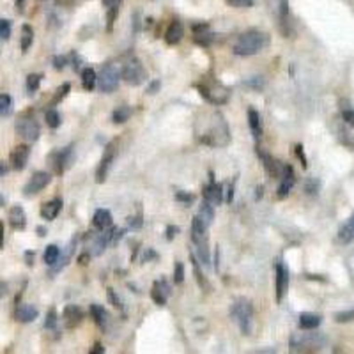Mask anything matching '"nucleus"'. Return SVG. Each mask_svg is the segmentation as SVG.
<instances>
[{"instance_id": "26", "label": "nucleus", "mask_w": 354, "mask_h": 354, "mask_svg": "<svg viewBox=\"0 0 354 354\" xmlns=\"http://www.w3.org/2000/svg\"><path fill=\"white\" fill-rule=\"evenodd\" d=\"M32 41H34V30H32V27L30 25H27L25 23L23 27H22V51H28V48L32 46Z\"/></svg>"}, {"instance_id": "16", "label": "nucleus", "mask_w": 354, "mask_h": 354, "mask_svg": "<svg viewBox=\"0 0 354 354\" xmlns=\"http://www.w3.org/2000/svg\"><path fill=\"white\" fill-rule=\"evenodd\" d=\"M71 149L73 147H66V149L59 151V153H55L53 156H51V159H53V167H55V172L57 174H62L66 170V168L69 167V161H71Z\"/></svg>"}, {"instance_id": "47", "label": "nucleus", "mask_w": 354, "mask_h": 354, "mask_svg": "<svg viewBox=\"0 0 354 354\" xmlns=\"http://www.w3.org/2000/svg\"><path fill=\"white\" fill-rule=\"evenodd\" d=\"M66 57H62V55H57L55 59H53V67L55 69H64L66 67Z\"/></svg>"}, {"instance_id": "45", "label": "nucleus", "mask_w": 354, "mask_h": 354, "mask_svg": "<svg viewBox=\"0 0 354 354\" xmlns=\"http://www.w3.org/2000/svg\"><path fill=\"white\" fill-rule=\"evenodd\" d=\"M142 223H144V221H142V215H140V213L138 216H130V218H128V225H130L131 228H140Z\"/></svg>"}, {"instance_id": "50", "label": "nucleus", "mask_w": 354, "mask_h": 354, "mask_svg": "<svg viewBox=\"0 0 354 354\" xmlns=\"http://www.w3.org/2000/svg\"><path fill=\"white\" fill-rule=\"evenodd\" d=\"M179 232V227H168L167 228V239H174Z\"/></svg>"}, {"instance_id": "10", "label": "nucleus", "mask_w": 354, "mask_h": 354, "mask_svg": "<svg viewBox=\"0 0 354 354\" xmlns=\"http://www.w3.org/2000/svg\"><path fill=\"white\" fill-rule=\"evenodd\" d=\"M28 154H30V149H28V145L25 144H20L16 145L9 154V159H11V167L14 170H23L27 167V161H28Z\"/></svg>"}, {"instance_id": "40", "label": "nucleus", "mask_w": 354, "mask_h": 354, "mask_svg": "<svg viewBox=\"0 0 354 354\" xmlns=\"http://www.w3.org/2000/svg\"><path fill=\"white\" fill-rule=\"evenodd\" d=\"M354 319V310H347V312H340L335 315L336 322H349Z\"/></svg>"}, {"instance_id": "1", "label": "nucleus", "mask_w": 354, "mask_h": 354, "mask_svg": "<svg viewBox=\"0 0 354 354\" xmlns=\"http://www.w3.org/2000/svg\"><path fill=\"white\" fill-rule=\"evenodd\" d=\"M267 46V36L257 30H250L244 32L241 38L238 39V43L234 44V53L241 57L255 55L259 51H262Z\"/></svg>"}, {"instance_id": "30", "label": "nucleus", "mask_w": 354, "mask_h": 354, "mask_svg": "<svg viewBox=\"0 0 354 354\" xmlns=\"http://www.w3.org/2000/svg\"><path fill=\"white\" fill-rule=\"evenodd\" d=\"M44 121H46V124L50 128H59L61 126V113L57 112L55 108H50V110H46V113H44Z\"/></svg>"}, {"instance_id": "62", "label": "nucleus", "mask_w": 354, "mask_h": 354, "mask_svg": "<svg viewBox=\"0 0 354 354\" xmlns=\"http://www.w3.org/2000/svg\"><path fill=\"white\" fill-rule=\"evenodd\" d=\"M151 257H156V253H153L151 250H147V253L144 255V261H147V259H151Z\"/></svg>"}, {"instance_id": "14", "label": "nucleus", "mask_w": 354, "mask_h": 354, "mask_svg": "<svg viewBox=\"0 0 354 354\" xmlns=\"http://www.w3.org/2000/svg\"><path fill=\"white\" fill-rule=\"evenodd\" d=\"M294 182H296V177H294V170L292 167H284V174H282V182L278 186V199H284V197L289 195V191L292 190Z\"/></svg>"}, {"instance_id": "35", "label": "nucleus", "mask_w": 354, "mask_h": 354, "mask_svg": "<svg viewBox=\"0 0 354 354\" xmlns=\"http://www.w3.org/2000/svg\"><path fill=\"white\" fill-rule=\"evenodd\" d=\"M151 298H153L154 303L159 305V307H165V305H167V299H168L167 296H163L156 287H153V290H151Z\"/></svg>"}, {"instance_id": "3", "label": "nucleus", "mask_w": 354, "mask_h": 354, "mask_svg": "<svg viewBox=\"0 0 354 354\" xmlns=\"http://www.w3.org/2000/svg\"><path fill=\"white\" fill-rule=\"evenodd\" d=\"M121 76H122V80H124L128 85H133V87H136V85L144 84L145 78H147V73H145L144 66L140 64V61L133 59V61H130V62H126V64H124Z\"/></svg>"}, {"instance_id": "46", "label": "nucleus", "mask_w": 354, "mask_h": 354, "mask_svg": "<svg viewBox=\"0 0 354 354\" xmlns=\"http://www.w3.org/2000/svg\"><path fill=\"white\" fill-rule=\"evenodd\" d=\"M342 119H344L349 126L354 128V110H344V112H342Z\"/></svg>"}, {"instance_id": "36", "label": "nucleus", "mask_w": 354, "mask_h": 354, "mask_svg": "<svg viewBox=\"0 0 354 354\" xmlns=\"http://www.w3.org/2000/svg\"><path fill=\"white\" fill-rule=\"evenodd\" d=\"M184 282V266L181 262H177L176 264V269H174V284H182Z\"/></svg>"}, {"instance_id": "49", "label": "nucleus", "mask_w": 354, "mask_h": 354, "mask_svg": "<svg viewBox=\"0 0 354 354\" xmlns=\"http://www.w3.org/2000/svg\"><path fill=\"white\" fill-rule=\"evenodd\" d=\"M121 4H122V0H103V5L108 7V9H110V7H119Z\"/></svg>"}, {"instance_id": "37", "label": "nucleus", "mask_w": 354, "mask_h": 354, "mask_svg": "<svg viewBox=\"0 0 354 354\" xmlns=\"http://www.w3.org/2000/svg\"><path fill=\"white\" fill-rule=\"evenodd\" d=\"M69 90H71V85L69 84H62V87H59V90H57V94H55V98H53V105L55 103H59L61 99H64L67 94H69Z\"/></svg>"}, {"instance_id": "38", "label": "nucleus", "mask_w": 354, "mask_h": 354, "mask_svg": "<svg viewBox=\"0 0 354 354\" xmlns=\"http://www.w3.org/2000/svg\"><path fill=\"white\" fill-rule=\"evenodd\" d=\"M228 5L232 7H238V9H243V7H252L253 0H225Z\"/></svg>"}, {"instance_id": "48", "label": "nucleus", "mask_w": 354, "mask_h": 354, "mask_svg": "<svg viewBox=\"0 0 354 354\" xmlns=\"http://www.w3.org/2000/svg\"><path fill=\"white\" fill-rule=\"evenodd\" d=\"M246 85H248V87H253V88H257V90H259V88L264 87V80H262V78H252V80H248Z\"/></svg>"}, {"instance_id": "59", "label": "nucleus", "mask_w": 354, "mask_h": 354, "mask_svg": "<svg viewBox=\"0 0 354 354\" xmlns=\"http://www.w3.org/2000/svg\"><path fill=\"white\" fill-rule=\"evenodd\" d=\"M5 172H7V167H5V163H2V161H0V176H4Z\"/></svg>"}, {"instance_id": "17", "label": "nucleus", "mask_w": 354, "mask_h": 354, "mask_svg": "<svg viewBox=\"0 0 354 354\" xmlns=\"http://www.w3.org/2000/svg\"><path fill=\"white\" fill-rule=\"evenodd\" d=\"M9 223L14 230H23L27 227V215L22 205H14L9 211Z\"/></svg>"}, {"instance_id": "12", "label": "nucleus", "mask_w": 354, "mask_h": 354, "mask_svg": "<svg viewBox=\"0 0 354 354\" xmlns=\"http://www.w3.org/2000/svg\"><path fill=\"white\" fill-rule=\"evenodd\" d=\"M204 200L209 202L211 205H220L223 202V188L220 182L211 181V184L204 188Z\"/></svg>"}, {"instance_id": "23", "label": "nucleus", "mask_w": 354, "mask_h": 354, "mask_svg": "<svg viewBox=\"0 0 354 354\" xmlns=\"http://www.w3.org/2000/svg\"><path fill=\"white\" fill-rule=\"evenodd\" d=\"M321 326V317L315 313H301L299 315V328L301 330H315Z\"/></svg>"}, {"instance_id": "64", "label": "nucleus", "mask_w": 354, "mask_h": 354, "mask_svg": "<svg viewBox=\"0 0 354 354\" xmlns=\"http://www.w3.org/2000/svg\"><path fill=\"white\" fill-rule=\"evenodd\" d=\"M16 4H18V5H22V4H23V0H18V2H16Z\"/></svg>"}, {"instance_id": "25", "label": "nucleus", "mask_w": 354, "mask_h": 354, "mask_svg": "<svg viewBox=\"0 0 354 354\" xmlns=\"http://www.w3.org/2000/svg\"><path fill=\"white\" fill-rule=\"evenodd\" d=\"M82 85H84L85 90H92L98 85V76H96V71L92 67H85L82 71Z\"/></svg>"}, {"instance_id": "2", "label": "nucleus", "mask_w": 354, "mask_h": 354, "mask_svg": "<svg viewBox=\"0 0 354 354\" xmlns=\"http://www.w3.org/2000/svg\"><path fill=\"white\" fill-rule=\"evenodd\" d=\"M232 317L234 321L239 324L243 335H252V326H253V308L250 301L246 299H238L232 305Z\"/></svg>"}, {"instance_id": "11", "label": "nucleus", "mask_w": 354, "mask_h": 354, "mask_svg": "<svg viewBox=\"0 0 354 354\" xmlns=\"http://www.w3.org/2000/svg\"><path fill=\"white\" fill-rule=\"evenodd\" d=\"M289 289V269L285 267V264L278 262L276 264V301H282Z\"/></svg>"}, {"instance_id": "29", "label": "nucleus", "mask_w": 354, "mask_h": 354, "mask_svg": "<svg viewBox=\"0 0 354 354\" xmlns=\"http://www.w3.org/2000/svg\"><path fill=\"white\" fill-rule=\"evenodd\" d=\"M130 117H131V108L130 107H119L117 110H113L112 119H113L115 124H124L126 121H130Z\"/></svg>"}, {"instance_id": "55", "label": "nucleus", "mask_w": 354, "mask_h": 354, "mask_svg": "<svg viewBox=\"0 0 354 354\" xmlns=\"http://www.w3.org/2000/svg\"><path fill=\"white\" fill-rule=\"evenodd\" d=\"M4 246V223L0 221V248Z\"/></svg>"}, {"instance_id": "32", "label": "nucleus", "mask_w": 354, "mask_h": 354, "mask_svg": "<svg viewBox=\"0 0 354 354\" xmlns=\"http://www.w3.org/2000/svg\"><path fill=\"white\" fill-rule=\"evenodd\" d=\"M41 75H28L27 76V90L30 94H34L36 90L39 88V85H41Z\"/></svg>"}, {"instance_id": "27", "label": "nucleus", "mask_w": 354, "mask_h": 354, "mask_svg": "<svg viewBox=\"0 0 354 354\" xmlns=\"http://www.w3.org/2000/svg\"><path fill=\"white\" fill-rule=\"evenodd\" d=\"M199 218H200L207 227L213 223V220H215V211H213V205H211L209 202L204 200V204L200 205V209H199Z\"/></svg>"}, {"instance_id": "34", "label": "nucleus", "mask_w": 354, "mask_h": 354, "mask_svg": "<svg viewBox=\"0 0 354 354\" xmlns=\"http://www.w3.org/2000/svg\"><path fill=\"white\" fill-rule=\"evenodd\" d=\"M9 38H11V22L2 18L0 20V39L7 41Z\"/></svg>"}, {"instance_id": "43", "label": "nucleus", "mask_w": 354, "mask_h": 354, "mask_svg": "<svg viewBox=\"0 0 354 354\" xmlns=\"http://www.w3.org/2000/svg\"><path fill=\"white\" fill-rule=\"evenodd\" d=\"M176 200L184 202V204H191V202L195 200V197L190 195V193H184V191H177V193H176Z\"/></svg>"}, {"instance_id": "52", "label": "nucleus", "mask_w": 354, "mask_h": 354, "mask_svg": "<svg viewBox=\"0 0 354 354\" xmlns=\"http://www.w3.org/2000/svg\"><path fill=\"white\" fill-rule=\"evenodd\" d=\"M307 190H308V193H317V182L315 181H310L308 182V186H307Z\"/></svg>"}, {"instance_id": "9", "label": "nucleus", "mask_w": 354, "mask_h": 354, "mask_svg": "<svg viewBox=\"0 0 354 354\" xmlns=\"http://www.w3.org/2000/svg\"><path fill=\"white\" fill-rule=\"evenodd\" d=\"M191 241H193L195 248L207 246V225L199 216H195L191 221Z\"/></svg>"}, {"instance_id": "57", "label": "nucleus", "mask_w": 354, "mask_h": 354, "mask_svg": "<svg viewBox=\"0 0 354 354\" xmlns=\"http://www.w3.org/2000/svg\"><path fill=\"white\" fill-rule=\"evenodd\" d=\"M25 257H27V264H28V266L32 264V261H34V252H27V253H25Z\"/></svg>"}, {"instance_id": "33", "label": "nucleus", "mask_w": 354, "mask_h": 354, "mask_svg": "<svg viewBox=\"0 0 354 354\" xmlns=\"http://www.w3.org/2000/svg\"><path fill=\"white\" fill-rule=\"evenodd\" d=\"M57 321H59V317H57V310L55 308H50L48 313H46V319H44V328H46V330H55Z\"/></svg>"}, {"instance_id": "7", "label": "nucleus", "mask_w": 354, "mask_h": 354, "mask_svg": "<svg viewBox=\"0 0 354 354\" xmlns=\"http://www.w3.org/2000/svg\"><path fill=\"white\" fill-rule=\"evenodd\" d=\"M16 133L27 142H36L41 135V130L34 119H20L16 122Z\"/></svg>"}, {"instance_id": "58", "label": "nucleus", "mask_w": 354, "mask_h": 354, "mask_svg": "<svg viewBox=\"0 0 354 354\" xmlns=\"http://www.w3.org/2000/svg\"><path fill=\"white\" fill-rule=\"evenodd\" d=\"M38 236L44 238V236H46V228H44V227H38Z\"/></svg>"}, {"instance_id": "24", "label": "nucleus", "mask_w": 354, "mask_h": 354, "mask_svg": "<svg viewBox=\"0 0 354 354\" xmlns=\"http://www.w3.org/2000/svg\"><path fill=\"white\" fill-rule=\"evenodd\" d=\"M90 315H92V319L96 321V324H98L99 328L105 330V328L108 326V312L101 305H92V307H90Z\"/></svg>"}, {"instance_id": "19", "label": "nucleus", "mask_w": 354, "mask_h": 354, "mask_svg": "<svg viewBox=\"0 0 354 354\" xmlns=\"http://www.w3.org/2000/svg\"><path fill=\"white\" fill-rule=\"evenodd\" d=\"M38 315H39L38 308L32 307V305H22V307L16 308V313H14L16 321L20 322H32L38 319Z\"/></svg>"}, {"instance_id": "53", "label": "nucleus", "mask_w": 354, "mask_h": 354, "mask_svg": "<svg viewBox=\"0 0 354 354\" xmlns=\"http://www.w3.org/2000/svg\"><path fill=\"white\" fill-rule=\"evenodd\" d=\"M90 353H92V354H98V353H105V347H103L101 344H96V345H94V349H90Z\"/></svg>"}, {"instance_id": "18", "label": "nucleus", "mask_w": 354, "mask_h": 354, "mask_svg": "<svg viewBox=\"0 0 354 354\" xmlns=\"http://www.w3.org/2000/svg\"><path fill=\"white\" fill-rule=\"evenodd\" d=\"M62 211V200L61 199H53V200L46 202V204H43L41 207V216L46 221H51V220H55L59 216V213Z\"/></svg>"}, {"instance_id": "28", "label": "nucleus", "mask_w": 354, "mask_h": 354, "mask_svg": "<svg viewBox=\"0 0 354 354\" xmlns=\"http://www.w3.org/2000/svg\"><path fill=\"white\" fill-rule=\"evenodd\" d=\"M59 257H61L59 246H57V244H48L46 250H44V255H43L44 262H46L48 266H55L57 262H59Z\"/></svg>"}, {"instance_id": "20", "label": "nucleus", "mask_w": 354, "mask_h": 354, "mask_svg": "<svg viewBox=\"0 0 354 354\" xmlns=\"http://www.w3.org/2000/svg\"><path fill=\"white\" fill-rule=\"evenodd\" d=\"M92 223L96 228L99 230H105L112 225V213L108 209H98L94 213V218H92Z\"/></svg>"}, {"instance_id": "42", "label": "nucleus", "mask_w": 354, "mask_h": 354, "mask_svg": "<svg viewBox=\"0 0 354 354\" xmlns=\"http://www.w3.org/2000/svg\"><path fill=\"white\" fill-rule=\"evenodd\" d=\"M107 294H108V301H110V303H112L113 307H115V308H122L121 298H119V296L115 294V290H113V289H108Z\"/></svg>"}, {"instance_id": "44", "label": "nucleus", "mask_w": 354, "mask_h": 354, "mask_svg": "<svg viewBox=\"0 0 354 354\" xmlns=\"http://www.w3.org/2000/svg\"><path fill=\"white\" fill-rule=\"evenodd\" d=\"M296 156H298V159L301 161L303 168H307V167H308V159H307V156H305L303 145H296Z\"/></svg>"}, {"instance_id": "39", "label": "nucleus", "mask_w": 354, "mask_h": 354, "mask_svg": "<svg viewBox=\"0 0 354 354\" xmlns=\"http://www.w3.org/2000/svg\"><path fill=\"white\" fill-rule=\"evenodd\" d=\"M154 287L159 290V292L163 294V296H170V285L165 282V280H158V282H154Z\"/></svg>"}, {"instance_id": "61", "label": "nucleus", "mask_w": 354, "mask_h": 354, "mask_svg": "<svg viewBox=\"0 0 354 354\" xmlns=\"http://www.w3.org/2000/svg\"><path fill=\"white\" fill-rule=\"evenodd\" d=\"M5 289H7V285H5V284H0V298H2V296L5 294Z\"/></svg>"}, {"instance_id": "21", "label": "nucleus", "mask_w": 354, "mask_h": 354, "mask_svg": "<svg viewBox=\"0 0 354 354\" xmlns=\"http://www.w3.org/2000/svg\"><path fill=\"white\" fill-rule=\"evenodd\" d=\"M338 241L344 243V244H349V243L354 241V215L340 227V230H338Z\"/></svg>"}, {"instance_id": "8", "label": "nucleus", "mask_w": 354, "mask_h": 354, "mask_svg": "<svg viewBox=\"0 0 354 354\" xmlns=\"http://www.w3.org/2000/svg\"><path fill=\"white\" fill-rule=\"evenodd\" d=\"M113 158H115V147H113V144H110L107 145V149L103 153L101 161H99L98 170H96V182H105V179H107L108 176V170H110V167H112L113 163Z\"/></svg>"}, {"instance_id": "41", "label": "nucleus", "mask_w": 354, "mask_h": 354, "mask_svg": "<svg viewBox=\"0 0 354 354\" xmlns=\"http://www.w3.org/2000/svg\"><path fill=\"white\" fill-rule=\"evenodd\" d=\"M117 13H119V7H110L108 9V14H107V22H108V32L112 30V27H113V22H115V18H117Z\"/></svg>"}, {"instance_id": "6", "label": "nucleus", "mask_w": 354, "mask_h": 354, "mask_svg": "<svg viewBox=\"0 0 354 354\" xmlns=\"http://www.w3.org/2000/svg\"><path fill=\"white\" fill-rule=\"evenodd\" d=\"M50 181H51V176L48 172H36L30 179H28L27 184H25L23 195L25 197L38 195L39 191H43L48 184H50Z\"/></svg>"}, {"instance_id": "15", "label": "nucleus", "mask_w": 354, "mask_h": 354, "mask_svg": "<svg viewBox=\"0 0 354 354\" xmlns=\"http://www.w3.org/2000/svg\"><path fill=\"white\" fill-rule=\"evenodd\" d=\"M182 36H184V27H182L181 22L174 20L172 23L168 25L167 32H165V41H167V44L174 46V44H177V43L181 41Z\"/></svg>"}, {"instance_id": "13", "label": "nucleus", "mask_w": 354, "mask_h": 354, "mask_svg": "<svg viewBox=\"0 0 354 354\" xmlns=\"http://www.w3.org/2000/svg\"><path fill=\"white\" fill-rule=\"evenodd\" d=\"M62 319H64L66 326L67 328H75L78 326L82 319H84V310L76 305H67L64 308V312H62Z\"/></svg>"}, {"instance_id": "54", "label": "nucleus", "mask_w": 354, "mask_h": 354, "mask_svg": "<svg viewBox=\"0 0 354 354\" xmlns=\"http://www.w3.org/2000/svg\"><path fill=\"white\" fill-rule=\"evenodd\" d=\"M87 261H88V253H82V255L78 257V262H80L82 266L87 264Z\"/></svg>"}, {"instance_id": "4", "label": "nucleus", "mask_w": 354, "mask_h": 354, "mask_svg": "<svg viewBox=\"0 0 354 354\" xmlns=\"http://www.w3.org/2000/svg\"><path fill=\"white\" fill-rule=\"evenodd\" d=\"M121 80V73L113 64H107L101 69V75L98 76V85L103 92H112L115 90Z\"/></svg>"}, {"instance_id": "31", "label": "nucleus", "mask_w": 354, "mask_h": 354, "mask_svg": "<svg viewBox=\"0 0 354 354\" xmlns=\"http://www.w3.org/2000/svg\"><path fill=\"white\" fill-rule=\"evenodd\" d=\"M13 107V99L9 94H0V115H7Z\"/></svg>"}, {"instance_id": "22", "label": "nucleus", "mask_w": 354, "mask_h": 354, "mask_svg": "<svg viewBox=\"0 0 354 354\" xmlns=\"http://www.w3.org/2000/svg\"><path fill=\"white\" fill-rule=\"evenodd\" d=\"M248 124H250V130H252V135L255 138H261L262 136V121H261V115L257 110L250 108L248 110Z\"/></svg>"}, {"instance_id": "60", "label": "nucleus", "mask_w": 354, "mask_h": 354, "mask_svg": "<svg viewBox=\"0 0 354 354\" xmlns=\"http://www.w3.org/2000/svg\"><path fill=\"white\" fill-rule=\"evenodd\" d=\"M262 190H264V188L262 186H257V200H259V199H262Z\"/></svg>"}, {"instance_id": "56", "label": "nucleus", "mask_w": 354, "mask_h": 354, "mask_svg": "<svg viewBox=\"0 0 354 354\" xmlns=\"http://www.w3.org/2000/svg\"><path fill=\"white\" fill-rule=\"evenodd\" d=\"M232 199H234V186H230L227 191V202H232Z\"/></svg>"}, {"instance_id": "51", "label": "nucleus", "mask_w": 354, "mask_h": 354, "mask_svg": "<svg viewBox=\"0 0 354 354\" xmlns=\"http://www.w3.org/2000/svg\"><path fill=\"white\" fill-rule=\"evenodd\" d=\"M159 88V82L156 80V82H153V84L149 85V88H147V92L149 94H156V90Z\"/></svg>"}, {"instance_id": "63", "label": "nucleus", "mask_w": 354, "mask_h": 354, "mask_svg": "<svg viewBox=\"0 0 354 354\" xmlns=\"http://www.w3.org/2000/svg\"><path fill=\"white\" fill-rule=\"evenodd\" d=\"M4 202H5V200H4V197L0 195V205H4Z\"/></svg>"}, {"instance_id": "5", "label": "nucleus", "mask_w": 354, "mask_h": 354, "mask_svg": "<svg viewBox=\"0 0 354 354\" xmlns=\"http://www.w3.org/2000/svg\"><path fill=\"white\" fill-rule=\"evenodd\" d=\"M322 344H324V338L315 335H294L290 338V349L292 351H317Z\"/></svg>"}]
</instances>
